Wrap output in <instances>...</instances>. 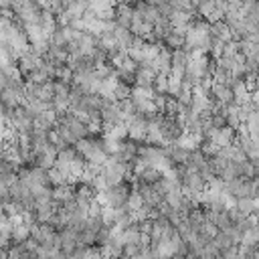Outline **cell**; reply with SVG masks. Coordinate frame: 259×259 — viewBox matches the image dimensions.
I'll return each mask as SVG.
<instances>
[{
    "label": "cell",
    "instance_id": "ac0fdd59",
    "mask_svg": "<svg viewBox=\"0 0 259 259\" xmlns=\"http://www.w3.org/2000/svg\"><path fill=\"white\" fill-rule=\"evenodd\" d=\"M245 125H247V130H249V136H251L253 140H259V109L249 115V119H247Z\"/></svg>",
    "mask_w": 259,
    "mask_h": 259
},
{
    "label": "cell",
    "instance_id": "83f0119b",
    "mask_svg": "<svg viewBox=\"0 0 259 259\" xmlns=\"http://www.w3.org/2000/svg\"><path fill=\"white\" fill-rule=\"evenodd\" d=\"M170 259H172V257H170Z\"/></svg>",
    "mask_w": 259,
    "mask_h": 259
},
{
    "label": "cell",
    "instance_id": "ba28073f",
    "mask_svg": "<svg viewBox=\"0 0 259 259\" xmlns=\"http://www.w3.org/2000/svg\"><path fill=\"white\" fill-rule=\"evenodd\" d=\"M210 95H212V97L217 99V103H221V105H233V101H235V93H233V89H231L229 85H217V83H214Z\"/></svg>",
    "mask_w": 259,
    "mask_h": 259
},
{
    "label": "cell",
    "instance_id": "30bf717a",
    "mask_svg": "<svg viewBox=\"0 0 259 259\" xmlns=\"http://www.w3.org/2000/svg\"><path fill=\"white\" fill-rule=\"evenodd\" d=\"M136 180H138V182H142V184L154 186L156 182H160V180H162V172H158L156 168H152V166H150V168H146L140 176H136Z\"/></svg>",
    "mask_w": 259,
    "mask_h": 259
},
{
    "label": "cell",
    "instance_id": "277c9868",
    "mask_svg": "<svg viewBox=\"0 0 259 259\" xmlns=\"http://www.w3.org/2000/svg\"><path fill=\"white\" fill-rule=\"evenodd\" d=\"M210 140L217 142L221 150H223V148H229V146H235V142H237V130L231 127V125L221 127V130H214V134H212Z\"/></svg>",
    "mask_w": 259,
    "mask_h": 259
},
{
    "label": "cell",
    "instance_id": "52a82bcc",
    "mask_svg": "<svg viewBox=\"0 0 259 259\" xmlns=\"http://www.w3.org/2000/svg\"><path fill=\"white\" fill-rule=\"evenodd\" d=\"M210 36L214 38V40H221V42H231L233 40V30H231V26L225 22V20H221V22H217V24H210Z\"/></svg>",
    "mask_w": 259,
    "mask_h": 259
},
{
    "label": "cell",
    "instance_id": "d4e9b609",
    "mask_svg": "<svg viewBox=\"0 0 259 259\" xmlns=\"http://www.w3.org/2000/svg\"><path fill=\"white\" fill-rule=\"evenodd\" d=\"M140 251H142L140 245H125V247H123V257H130V259H132V257H136Z\"/></svg>",
    "mask_w": 259,
    "mask_h": 259
},
{
    "label": "cell",
    "instance_id": "3957f363",
    "mask_svg": "<svg viewBox=\"0 0 259 259\" xmlns=\"http://www.w3.org/2000/svg\"><path fill=\"white\" fill-rule=\"evenodd\" d=\"M148 125H150L148 117L142 115V113H138V115L127 123L130 140H134V142H146V140H148Z\"/></svg>",
    "mask_w": 259,
    "mask_h": 259
},
{
    "label": "cell",
    "instance_id": "9c48e42d",
    "mask_svg": "<svg viewBox=\"0 0 259 259\" xmlns=\"http://www.w3.org/2000/svg\"><path fill=\"white\" fill-rule=\"evenodd\" d=\"M40 28H42V32L51 38L53 34H55V30L59 28V24H57V16L53 14V12H47V10H42V18H40Z\"/></svg>",
    "mask_w": 259,
    "mask_h": 259
},
{
    "label": "cell",
    "instance_id": "d6986e66",
    "mask_svg": "<svg viewBox=\"0 0 259 259\" xmlns=\"http://www.w3.org/2000/svg\"><path fill=\"white\" fill-rule=\"evenodd\" d=\"M79 247H97V233L85 229L79 235Z\"/></svg>",
    "mask_w": 259,
    "mask_h": 259
},
{
    "label": "cell",
    "instance_id": "9a60e30c",
    "mask_svg": "<svg viewBox=\"0 0 259 259\" xmlns=\"http://www.w3.org/2000/svg\"><path fill=\"white\" fill-rule=\"evenodd\" d=\"M237 208H239V212H241L243 217L255 214V210H257L255 198H239V200H237Z\"/></svg>",
    "mask_w": 259,
    "mask_h": 259
},
{
    "label": "cell",
    "instance_id": "7a4b0ae2",
    "mask_svg": "<svg viewBox=\"0 0 259 259\" xmlns=\"http://www.w3.org/2000/svg\"><path fill=\"white\" fill-rule=\"evenodd\" d=\"M125 172H127V164L125 162H117L113 158H109V162L103 166V178L107 180V186H117L121 182H125Z\"/></svg>",
    "mask_w": 259,
    "mask_h": 259
},
{
    "label": "cell",
    "instance_id": "4316f807",
    "mask_svg": "<svg viewBox=\"0 0 259 259\" xmlns=\"http://www.w3.org/2000/svg\"><path fill=\"white\" fill-rule=\"evenodd\" d=\"M121 259H130V257H121Z\"/></svg>",
    "mask_w": 259,
    "mask_h": 259
},
{
    "label": "cell",
    "instance_id": "7c38bea8",
    "mask_svg": "<svg viewBox=\"0 0 259 259\" xmlns=\"http://www.w3.org/2000/svg\"><path fill=\"white\" fill-rule=\"evenodd\" d=\"M99 47L109 55V53H117L119 51V45H117V38L113 34H101L99 36Z\"/></svg>",
    "mask_w": 259,
    "mask_h": 259
},
{
    "label": "cell",
    "instance_id": "8fae6325",
    "mask_svg": "<svg viewBox=\"0 0 259 259\" xmlns=\"http://www.w3.org/2000/svg\"><path fill=\"white\" fill-rule=\"evenodd\" d=\"M212 245H214V249H217V251H221V253H223V251H227V249H231V247H237V245L233 243V239H231L225 231H221V233L212 239Z\"/></svg>",
    "mask_w": 259,
    "mask_h": 259
},
{
    "label": "cell",
    "instance_id": "6da1fadb",
    "mask_svg": "<svg viewBox=\"0 0 259 259\" xmlns=\"http://www.w3.org/2000/svg\"><path fill=\"white\" fill-rule=\"evenodd\" d=\"M132 192H134V184H132V182H121V184H117V186H109V188L105 190L107 206H111V208H121V206H125Z\"/></svg>",
    "mask_w": 259,
    "mask_h": 259
},
{
    "label": "cell",
    "instance_id": "603a6c76",
    "mask_svg": "<svg viewBox=\"0 0 259 259\" xmlns=\"http://www.w3.org/2000/svg\"><path fill=\"white\" fill-rule=\"evenodd\" d=\"M71 83H63V81H55V97H69L71 95Z\"/></svg>",
    "mask_w": 259,
    "mask_h": 259
},
{
    "label": "cell",
    "instance_id": "484cf974",
    "mask_svg": "<svg viewBox=\"0 0 259 259\" xmlns=\"http://www.w3.org/2000/svg\"><path fill=\"white\" fill-rule=\"evenodd\" d=\"M172 259H186V257H184V255H174Z\"/></svg>",
    "mask_w": 259,
    "mask_h": 259
},
{
    "label": "cell",
    "instance_id": "44dd1931",
    "mask_svg": "<svg viewBox=\"0 0 259 259\" xmlns=\"http://www.w3.org/2000/svg\"><path fill=\"white\" fill-rule=\"evenodd\" d=\"M49 180H51V186L53 188H57V186H63V184H67V178L57 170V168H53V170H49Z\"/></svg>",
    "mask_w": 259,
    "mask_h": 259
},
{
    "label": "cell",
    "instance_id": "5b68a950",
    "mask_svg": "<svg viewBox=\"0 0 259 259\" xmlns=\"http://www.w3.org/2000/svg\"><path fill=\"white\" fill-rule=\"evenodd\" d=\"M115 22L121 28H130L134 24V6L130 4H115Z\"/></svg>",
    "mask_w": 259,
    "mask_h": 259
},
{
    "label": "cell",
    "instance_id": "7402d4cb",
    "mask_svg": "<svg viewBox=\"0 0 259 259\" xmlns=\"http://www.w3.org/2000/svg\"><path fill=\"white\" fill-rule=\"evenodd\" d=\"M101 221H103L105 227H113V225H115V208L103 206V210H101Z\"/></svg>",
    "mask_w": 259,
    "mask_h": 259
},
{
    "label": "cell",
    "instance_id": "4fadbf2b",
    "mask_svg": "<svg viewBox=\"0 0 259 259\" xmlns=\"http://www.w3.org/2000/svg\"><path fill=\"white\" fill-rule=\"evenodd\" d=\"M184 34H180V32H176V30H172L168 36H166V40H164V45L168 47V49H172V51H178V49H184Z\"/></svg>",
    "mask_w": 259,
    "mask_h": 259
},
{
    "label": "cell",
    "instance_id": "e0dca14e",
    "mask_svg": "<svg viewBox=\"0 0 259 259\" xmlns=\"http://www.w3.org/2000/svg\"><path fill=\"white\" fill-rule=\"evenodd\" d=\"M146 202H144V196L134 188V192L130 194V198H127V204H125V208L130 210V212H136V210H140L142 206H144Z\"/></svg>",
    "mask_w": 259,
    "mask_h": 259
},
{
    "label": "cell",
    "instance_id": "cb8c5ba5",
    "mask_svg": "<svg viewBox=\"0 0 259 259\" xmlns=\"http://www.w3.org/2000/svg\"><path fill=\"white\" fill-rule=\"evenodd\" d=\"M245 87H247V91H249V93H255V91H259V85H257V77H255V75H247V77H245Z\"/></svg>",
    "mask_w": 259,
    "mask_h": 259
},
{
    "label": "cell",
    "instance_id": "5bb4252c",
    "mask_svg": "<svg viewBox=\"0 0 259 259\" xmlns=\"http://www.w3.org/2000/svg\"><path fill=\"white\" fill-rule=\"evenodd\" d=\"M186 196H184V192H182V188H174V190H170L166 196H164V200H166V204L168 206H172L174 210L182 204V200H184Z\"/></svg>",
    "mask_w": 259,
    "mask_h": 259
},
{
    "label": "cell",
    "instance_id": "ffe728a7",
    "mask_svg": "<svg viewBox=\"0 0 259 259\" xmlns=\"http://www.w3.org/2000/svg\"><path fill=\"white\" fill-rule=\"evenodd\" d=\"M200 152H202L206 158H212V156H217V154L221 152V148H219L217 142H212V140H204L202 146H200Z\"/></svg>",
    "mask_w": 259,
    "mask_h": 259
},
{
    "label": "cell",
    "instance_id": "8992f818",
    "mask_svg": "<svg viewBox=\"0 0 259 259\" xmlns=\"http://www.w3.org/2000/svg\"><path fill=\"white\" fill-rule=\"evenodd\" d=\"M71 200H75V186L63 184V186L53 188V202H55V206H65Z\"/></svg>",
    "mask_w": 259,
    "mask_h": 259
},
{
    "label": "cell",
    "instance_id": "2e32d148",
    "mask_svg": "<svg viewBox=\"0 0 259 259\" xmlns=\"http://www.w3.org/2000/svg\"><path fill=\"white\" fill-rule=\"evenodd\" d=\"M241 245H247V247H259V225H255L253 229L245 231Z\"/></svg>",
    "mask_w": 259,
    "mask_h": 259
}]
</instances>
